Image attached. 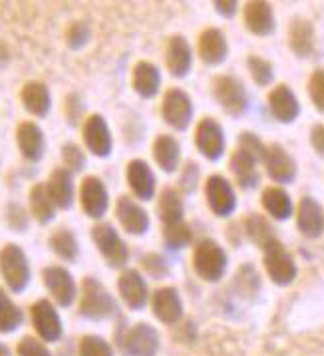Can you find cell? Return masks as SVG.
<instances>
[{
    "label": "cell",
    "mask_w": 324,
    "mask_h": 356,
    "mask_svg": "<svg viewBox=\"0 0 324 356\" xmlns=\"http://www.w3.org/2000/svg\"><path fill=\"white\" fill-rule=\"evenodd\" d=\"M120 311L118 299L98 277L88 275L78 289V313L88 321H108Z\"/></svg>",
    "instance_id": "6da1fadb"
},
{
    "label": "cell",
    "mask_w": 324,
    "mask_h": 356,
    "mask_svg": "<svg viewBox=\"0 0 324 356\" xmlns=\"http://www.w3.org/2000/svg\"><path fill=\"white\" fill-rule=\"evenodd\" d=\"M191 267L203 283H209V285L219 283L229 269V255H227L225 247L211 237L201 239L193 247Z\"/></svg>",
    "instance_id": "7a4b0ae2"
},
{
    "label": "cell",
    "mask_w": 324,
    "mask_h": 356,
    "mask_svg": "<svg viewBox=\"0 0 324 356\" xmlns=\"http://www.w3.org/2000/svg\"><path fill=\"white\" fill-rule=\"evenodd\" d=\"M0 277L8 293H24L32 281V267L26 251L16 245L6 243L0 247Z\"/></svg>",
    "instance_id": "3957f363"
},
{
    "label": "cell",
    "mask_w": 324,
    "mask_h": 356,
    "mask_svg": "<svg viewBox=\"0 0 324 356\" xmlns=\"http://www.w3.org/2000/svg\"><path fill=\"white\" fill-rule=\"evenodd\" d=\"M92 241L96 245L99 257L106 261V265L110 269H120V271L127 269L131 251H129L126 239L115 229V225L108 223V221H98L92 227Z\"/></svg>",
    "instance_id": "277c9868"
},
{
    "label": "cell",
    "mask_w": 324,
    "mask_h": 356,
    "mask_svg": "<svg viewBox=\"0 0 324 356\" xmlns=\"http://www.w3.org/2000/svg\"><path fill=\"white\" fill-rule=\"evenodd\" d=\"M211 96L215 104L231 118H241L249 110V92L243 80L233 74H219L211 80Z\"/></svg>",
    "instance_id": "5b68a950"
},
{
    "label": "cell",
    "mask_w": 324,
    "mask_h": 356,
    "mask_svg": "<svg viewBox=\"0 0 324 356\" xmlns=\"http://www.w3.org/2000/svg\"><path fill=\"white\" fill-rule=\"evenodd\" d=\"M263 269L270 279V283L277 286H291L298 277V265L293 253L282 245L277 237L268 241L263 249Z\"/></svg>",
    "instance_id": "8992f818"
},
{
    "label": "cell",
    "mask_w": 324,
    "mask_h": 356,
    "mask_svg": "<svg viewBox=\"0 0 324 356\" xmlns=\"http://www.w3.org/2000/svg\"><path fill=\"white\" fill-rule=\"evenodd\" d=\"M159 342V332L149 323L122 325L115 330V344L126 356H155Z\"/></svg>",
    "instance_id": "52a82bcc"
},
{
    "label": "cell",
    "mask_w": 324,
    "mask_h": 356,
    "mask_svg": "<svg viewBox=\"0 0 324 356\" xmlns=\"http://www.w3.org/2000/svg\"><path fill=\"white\" fill-rule=\"evenodd\" d=\"M193 115H195V106L184 88L173 86L165 90L161 98V120L165 126H170L173 131H185L191 126Z\"/></svg>",
    "instance_id": "ba28073f"
},
{
    "label": "cell",
    "mask_w": 324,
    "mask_h": 356,
    "mask_svg": "<svg viewBox=\"0 0 324 356\" xmlns=\"http://www.w3.org/2000/svg\"><path fill=\"white\" fill-rule=\"evenodd\" d=\"M203 193H205V203L215 217L229 219L231 215H235L239 200H237V191H235L233 181L227 179L225 175H221V173L209 175L205 181V187H203Z\"/></svg>",
    "instance_id": "9c48e42d"
},
{
    "label": "cell",
    "mask_w": 324,
    "mask_h": 356,
    "mask_svg": "<svg viewBox=\"0 0 324 356\" xmlns=\"http://www.w3.org/2000/svg\"><path fill=\"white\" fill-rule=\"evenodd\" d=\"M193 143L201 156L207 161H219L227 152V136L225 128L221 126L219 120L211 115L201 118L193 131Z\"/></svg>",
    "instance_id": "30bf717a"
},
{
    "label": "cell",
    "mask_w": 324,
    "mask_h": 356,
    "mask_svg": "<svg viewBox=\"0 0 324 356\" xmlns=\"http://www.w3.org/2000/svg\"><path fill=\"white\" fill-rule=\"evenodd\" d=\"M42 283L50 295V300L56 307H72L78 300V289L80 285L76 283L70 269L64 265H48L42 269Z\"/></svg>",
    "instance_id": "8fae6325"
},
{
    "label": "cell",
    "mask_w": 324,
    "mask_h": 356,
    "mask_svg": "<svg viewBox=\"0 0 324 356\" xmlns=\"http://www.w3.org/2000/svg\"><path fill=\"white\" fill-rule=\"evenodd\" d=\"M78 203L88 219L104 221L110 209V191L98 175H86L78 187Z\"/></svg>",
    "instance_id": "7c38bea8"
},
{
    "label": "cell",
    "mask_w": 324,
    "mask_h": 356,
    "mask_svg": "<svg viewBox=\"0 0 324 356\" xmlns=\"http://www.w3.org/2000/svg\"><path fill=\"white\" fill-rule=\"evenodd\" d=\"M113 215L122 231L133 237H143L152 227V217L147 213V209L143 207V203L133 200L131 195H120L115 200Z\"/></svg>",
    "instance_id": "4fadbf2b"
},
{
    "label": "cell",
    "mask_w": 324,
    "mask_h": 356,
    "mask_svg": "<svg viewBox=\"0 0 324 356\" xmlns=\"http://www.w3.org/2000/svg\"><path fill=\"white\" fill-rule=\"evenodd\" d=\"M30 323L34 327L36 339L42 342H58L64 334L62 316L58 307L50 299H38L30 307Z\"/></svg>",
    "instance_id": "5bb4252c"
},
{
    "label": "cell",
    "mask_w": 324,
    "mask_h": 356,
    "mask_svg": "<svg viewBox=\"0 0 324 356\" xmlns=\"http://www.w3.org/2000/svg\"><path fill=\"white\" fill-rule=\"evenodd\" d=\"M265 173L268 175V179L273 184H277L279 187L291 186L296 181L298 175V163L296 159L291 156V152L286 147H282L281 143H270L267 145V152L263 157Z\"/></svg>",
    "instance_id": "9a60e30c"
},
{
    "label": "cell",
    "mask_w": 324,
    "mask_h": 356,
    "mask_svg": "<svg viewBox=\"0 0 324 356\" xmlns=\"http://www.w3.org/2000/svg\"><path fill=\"white\" fill-rule=\"evenodd\" d=\"M118 297L126 305L129 311H141L149 305L152 291L147 285V279L141 275L140 269H124L118 275L115 281Z\"/></svg>",
    "instance_id": "2e32d148"
},
{
    "label": "cell",
    "mask_w": 324,
    "mask_h": 356,
    "mask_svg": "<svg viewBox=\"0 0 324 356\" xmlns=\"http://www.w3.org/2000/svg\"><path fill=\"white\" fill-rule=\"evenodd\" d=\"M82 142L86 152L94 157H110L113 152V134L102 114L86 115L82 122Z\"/></svg>",
    "instance_id": "e0dca14e"
},
{
    "label": "cell",
    "mask_w": 324,
    "mask_h": 356,
    "mask_svg": "<svg viewBox=\"0 0 324 356\" xmlns=\"http://www.w3.org/2000/svg\"><path fill=\"white\" fill-rule=\"evenodd\" d=\"M126 184L129 187V195L140 203L155 200L157 193V175L149 161L136 157L127 163Z\"/></svg>",
    "instance_id": "ac0fdd59"
},
{
    "label": "cell",
    "mask_w": 324,
    "mask_h": 356,
    "mask_svg": "<svg viewBox=\"0 0 324 356\" xmlns=\"http://www.w3.org/2000/svg\"><path fill=\"white\" fill-rule=\"evenodd\" d=\"M149 309L161 325H168V327L177 325L184 318L185 313L184 299H181L179 289L173 285L155 289L149 297Z\"/></svg>",
    "instance_id": "d6986e66"
},
{
    "label": "cell",
    "mask_w": 324,
    "mask_h": 356,
    "mask_svg": "<svg viewBox=\"0 0 324 356\" xmlns=\"http://www.w3.org/2000/svg\"><path fill=\"white\" fill-rule=\"evenodd\" d=\"M163 60H165V70L170 72L171 78L184 80L191 74L195 54H193V48L184 34H173L168 38Z\"/></svg>",
    "instance_id": "ffe728a7"
},
{
    "label": "cell",
    "mask_w": 324,
    "mask_h": 356,
    "mask_svg": "<svg viewBox=\"0 0 324 356\" xmlns=\"http://www.w3.org/2000/svg\"><path fill=\"white\" fill-rule=\"evenodd\" d=\"M296 231L305 239H321L324 235V207L312 195H305L296 203Z\"/></svg>",
    "instance_id": "44dd1931"
},
{
    "label": "cell",
    "mask_w": 324,
    "mask_h": 356,
    "mask_svg": "<svg viewBox=\"0 0 324 356\" xmlns=\"http://www.w3.org/2000/svg\"><path fill=\"white\" fill-rule=\"evenodd\" d=\"M267 106L270 115L279 122V124H295L300 115V102L295 90L289 84H277L267 96Z\"/></svg>",
    "instance_id": "7402d4cb"
},
{
    "label": "cell",
    "mask_w": 324,
    "mask_h": 356,
    "mask_svg": "<svg viewBox=\"0 0 324 356\" xmlns=\"http://www.w3.org/2000/svg\"><path fill=\"white\" fill-rule=\"evenodd\" d=\"M243 24L257 38H268L277 30L273 4L265 0H251L243 6Z\"/></svg>",
    "instance_id": "603a6c76"
},
{
    "label": "cell",
    "mask_w": 324,
    "mask_h": 356,
    "mask_svg": "<svg viewBox=\"0 0 324 356\" xmlns=\"http://www.w3.org/2000/svg\"><path fill=\"white\" fill-rule=\"evenodd\" d=\"M16 147H18L20 156L24 157L29 163H38L46 154L44 129L32 120L20 122L16 126Z\"/></svg>",
    "instance_id": "cb8c5ba5"
},
{
    "label": "cell",
    "mask_w": 324,
    "mask_h": 356,
    "mask_svg": "<svg viewBox=\"0 0 324 356\" xmlns=\"http://www.w3.org/2000/svg\"><path fill=\"white\" fill-rule=\"evenodd\" d=\"M197 56L209 68L221 66L229 56V40L225 32L217 26L203 30L197 38Z\"/></svg>",
    "instance_id": "d4e9b609"
},
{
    "label": "cell",
    "mask_w": 324,
    "mask_h": 356,
    "mask_svg": "<svg viewBox=\"0 0 324 356\" xmlns=\"http://www.w3.org/2000/svg\"><path fill=\"white\" fill-rule=\"evenodd\" d=\"M259 165H261V161L241 147H235L229 156V171L233 173L235 184L245 191H251V189H257L261 186Z\"/></svg>",
    "instance_id": "484cf974"
},
{
    "label": "cell",
    "mask_w": 324,
    "mask_h": 356,
    "mask_svg": "<svg viewBox=\"0 0 324 356\" xmlns=\"http://www.w3.org/2000/svg\"><path fill=\"white\" fill-rule=\"evenodd\" d=\"M44 184H46V189L54 201V205L58 207V211L70 209L74 201L78 200V187L74 181V173H70L66 168H54Z\"/></svg>",
    "instance_id": "4316f807"
},
{
    "label": "cell",
    "mask_w": 324,
    "mask_h": 356,
    "mask_svg": "<svg viewBox=\"0 0 324 356\" xmlns=\"http://www.w3.org/2000/svg\"><path fill=\"white\" fill-rule=\"evenodd\" d=\"M286 42L291 52L296 58L305 60L310 58L316 50V30L314 24L310 22L309 18H302V16H296L291 20L289 24V34H286Z\"/></svg>",
    "instance_id": "83f0119b"
},
{
    "label": "cell",
    "mask_w": 324,
    "mask_h": 356,
    "mask_svg": "<svg viewBox=\"0 0 324 356\" xmlns=\"http://www.w3.org/2000/svg\"><path fill=\"white\" fill-rule=\"evenodd\" d=\"M161 70L149 60H140L131 68V88L143 100H154L161 92Z\"/></svg>",
    "instance_id": "f1b7e54d"
},
{
    "label": "cell",
    "mask_w": 324,
    "mask_h": 356,
    "mask_svg": "<svg viewBox=\"0 0 324 356\" xmlns=\"http://www.w3.org/2000/svg\"><path fill=\"white\" fill-rule=\"evenodd\" d=\"M152 157L155 168L163 173H177L181 168V143L171 134H159L152 143Z\"/></svg>",
    "instance_id": "f546056e"
},
{
    "label": "cell",
    "mask_w": 324,
    "mask_h": 356,
    "mask_svg": "<svg viewBox=\"0 0 324 356\" xmlns=\"http://www.w3.org/2000/svg\"><path fill=\"white\" fill-rule=\"evenodd\" d=\"M20 102H22V108L32 118L42 120L52 110V92L48 84H44L40 80H30L20 90Z\"/></svg>",
    "instance_id": "4dcf8cb0"
},
{
    "label": "cell",
    "mask_w": 324,
    "mask_h": 356,
    "mask_svg": "<svg viewBox=\"0 0 324 356\" xmlns=\"http://www.w3.org/2000/svg\"><path fill=\"white\" fill-rule=\"evenodd\" d=\"M155 200V211L163 227L185 221V197L177 187L165 186Z\"/></svg>",
    "instance_id": "1f68e13d"
},
{
    "label": "cell",
    "mask_w": 324,
    "mask_h": 356,
    "mask_svg": "<svg viewBox=\"0 0 324 356\" xmlns=\"http://www.w3.org/2000/svg\"><path fill=\"white\" fill-rule=\"evenodd\" d=\"M261 207L273 221H289L295 215V203L293 197L284 187L268 186L261 193Z\"/></svg>",
    "instance_id": "d6a6232c"
},
{
    "label": "cell",
    "mask_w": 324,
    "mask_h": 356,
    "mask_svg": "<svg viewBox=\"0 0 324 356\" xmlns=\"http://www.w3.org/2000/svg\"><path fill=\"white\" fill-rule=\"evenodd\" d=\"M29 211L32 219H36V223L48 225L56 219L58 207L50 197L46 184H34L29 191Z\"/></svg>",
    "instance_id": "836d02e7"
},
{
    "label": "cell",
    "mask_w": 324,
    "mask_h": 356,
    "mask_svg": "<svg viewBox=\"0 0 324 356\" xmlns=\"http://www.w3.org/2000/svg\"><path fill=\"white\" fill-rule=\"evenodd\" d=\"M241 229L247 241H251L254 247L263 249L268 241L277 239V229L273 227L267 215L247 213V217L241 221Z\"/></svg>",
    "instance_id": "e575fe53"
},
{
    "label": "cell",
    "mask_w": 324,
    "mask_h": 356,
    "mask_svg": "<svg viewBox=\"0 0 324 356\" xmlns=\"http://www.w3.org/2000/svg\"><path fill=\"white\" fill-rule=\"evenodd\" d=\"M48 247L64 263H76L80 257V241H78L76 233L68 227L52 231L48 237Z\"/></svg>",
    "instance_id": "d590c367"
},
{
    "label": "cell",
    "mask_w": 324,
    "mask_h": 356,
    "mask_svg": "<svg viewBox=\"0 0 324 356\" xmlns=\"http://www.w3.org/2000/svg\"><path fill=\"white\" fill-rule=\"evenodd\" d=\"M22 323H24L22 309L16 305L10 293L4 286H0V332L10 334L22 327Z\"/></svg>",
    "instance_id": "8d00e7d4"
},
{
    "label": "cell",
    "mask_w": 324,
    "mask_h": 356,
    "mask_svg": "<svg viewBox=\"0 0 324 356\" xmlns=\"http://www.w3.org/2000/svg\"><path fill=\"white\" fill-rule=\"evenodd\" d=\"M161 239L170 251H181L185 247L193 245V229L187 221L175 223V225H165V227H161Z\"/></svg>",
    "instance_id": "74e56055"
},
{
    "label": "cell",
    "mask_w": 324,
    "mask_h": 356,
    "mask_svg": "<svg viewBox=\"0 0 324 356\" xmlns=\"http://www.w3.org/2000/svg\"><path fill=\"white\" fill-rule=\"evenodd\" d=\"M245 66H247L253 82L259 88H268L275 82V66L267 58L259 56V54H249L245 60Z\"/></svg>",
    "instance_id": "f35d334b"
},
{
    "label": "cell",
    "mask_w": 324,
    "mask_h": 356,
    "mask_svg": "<svg viewBox=\"0 0 324 356\" xmlns=\"http://www.w3.org/2000/svg\"><path fill=\"white\" fill-rule=\"evenodd\" d=\"M140 271L143 277H149L154 281H163L168 279L171 273L170 261L161 253H155V251H149L140 259Z\"/></svg>",
    "instance_id": "ab89813d"
},
{
    "label": "cell",
    "mask_w": 324,
    "mask_h": 356,
    "mask_svg": "<svg viewBox=\"0 0 324 356\" xmlns=\"http://www.w3.org/2000/svg\"><path fill=\"white\" fill-rule=\"evenodd\" d=\"M201 184V168L197 161L193 159H185L179 168V177H177V189L181 191V195H193L197 191Z\"/></svg>",
    "instance_id": "60d3db41"
},
{
    "label": "cell",
    "mask_w": 324,
    "mask_h": 356,
    "mask_svg": "<svg viewBox=\"0 0 324 356\" xmlns=\"http://www.w3.org/2000/svg\"><path fill=\"white\" fill-rule=\"evenodd\" d=\"M78 356H113V346L99 334H86L78 344Z\"/></svg>",
    "instance_id": "b9f144b4"
},
{
    "label": "cell",
    "mask_w": 324,
    "mask_h": 356,
    "mask_svg": "<svg viewBox=\"0 0 324 356\" xmlns=\"http://www.w3.org/2000/svg\"><path fill=\"white\" fill-rule=\"evenodd\" d=\"M30 211L24 207V205H20V203H8L6 207H4V221H6V225L13 229L15 233H24V231H29L30 227Z\"/></svg>",
    "instance_id": "7bdbcfd3"
},
{
    "label": "cell",
    "mask_w": 324,
    "mask_h": 356,
    "mask_svg": "<svg viewBox=\"0 0 324 356\" xmlns=\"http://www.w3.org/2000/svg\"><path fill=\"white\" fill-rule=\"evenodd\" d=\"M86 152L84 147H80L78 143L68 142L62 145V168L70 171V173H80L86 168Z\"/></svg>",
    "instance_id": "ee69618b"
},
{
    "label": "cell",
    "mask_w": 324,
    "mask_h": 356,
    "mask_svg": "<svg viewBox=\"0 0 324 356\" xmlns=\"http://www.w3.org/2000/svg\"><path fill=\"white\" fill-rule=\"evenodd\" d=\"M307 92H309V98L314 110L324 115V68H316L310 74L309 82H307Z\"/></svg>",
    "instance_id": "f6af8a7d"
},
{
    "label": "cell",
    "mask_w": 324,
    "mask_h": 356,
    "mask_svg": "<svg viewBox=\"0 0 324 356\" xmlns=\"http://www.w3.org/2000/svg\"><path fill=\"white\" fill-rule=\"evenodd\" d=\"M237 147L245 149L247 154H251V156L257 157L263 163V157H265V152H267V143L263 142L257 134H253V131H241L239 138H237Z\"/></svg>",
    "instance_id": "bcb514c9"
},
{
    "label": "cell",
    "mask_w": 324,
    "mask_h": 356,
    "mask_svg": "<svg viewBox=\"0 0 324 356\" xmlns=\"http://www.w3.org/2000/svg\"><path fill=\"white\" fill-rule=\"evenodd\" d=\"M16 355L18 356H54L50 353V348L46 346V342H42L36 337H22L18 341L16 346Z\"/></svg>",
    "instance_id": "7dc6e473"
},
{
    "label": "cell",
    "mask_w": 324,
    "mask_h": 356,
    "mask_svg": "<svg viewBox=\"0 0 324 356\" xmlns=\"http://www.w3.org/2000/svg\"><path fill=\"white\" fill-rule=\"evenodd\" d=\"M64 114L70 126H80L84 122V100L80 94H70L64 100Z\"/></svg>",
    "instance_id": "c3c4849f"
},
{
    "label": "cell",
    "mask_w": 324,
    "mask_h": 356,
    "mask_svg": "<svg viewBox=\"0 0 324 356\" xmlns=\"http://www.w3.org/2000/svg\"><path fill=\"white\" fill-rule=\"evenodd\" d=\"M88 40H90V29L84 22H72L66 30V44L72 50H80L88 44Z\"/></svg>",
    "instance_id": "681fc988"
},
{
    "label": "cell",
    "mask_w": 324,
    "mask_h": 356,
    "mask_svg": "<svg viewBox=\"0 0 324 356\" xmlns=\"http://www.w3.org/2000/svg\"><path fill=\"white\" fill-rule=\"evenodd\" d=\"M309 142L310 147H312V152L324 159V124H314V126L310 128Z\"/></svg>",
    "instance_id": "f907efd6"
},
{
    "label": "cell",
    "mask_w": 324,
    "mask_h": 356,
    "mask_svg": "<svg viewBox=\"0 0 324 356\" xmlns=\"http://www.w3.org/2000/svg\"><path fill=\"white\" fill-rule=\"evenodd\" d=\"M213 8H215L217 15L223 16V18H235L237 13H239V2H235V0H217V2H213Z\"/></svg>",
    "instance_id": "816d5d0a"
},
{
    "label": "cell",
    "mask_w": 324,
    "mask_h": 356,
    "mask_svg": "<svg viewBox=\"0 0 324 356\" xmlns=\"http://www.w3.org/2000/svg\"><path fill=\"white\" fill-rule=\"evenodd\" d=\"M0 356H13L10 355V350H8V346L2 341H0Z\"/></svg>",
    "instance_id": "f5cc1de1"
}]
</instances>
